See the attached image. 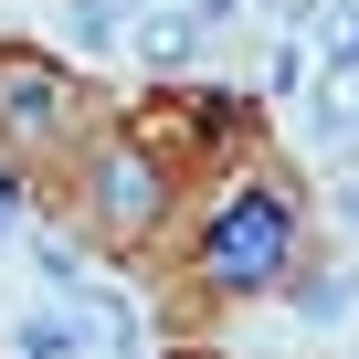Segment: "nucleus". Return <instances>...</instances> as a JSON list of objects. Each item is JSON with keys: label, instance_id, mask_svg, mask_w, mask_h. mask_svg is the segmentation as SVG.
I'll list each match as a JSON object with an SVG mask.
<instances>
[{"label": "nucleus", "instance_id": "f257e3e1", "mask_svg": "<svg viewBox=\"0 0 359 359\" xmlns=\"http://www.w3.org/2000/svg\"><path fill=\"white\" fill-rule=\"evenodd\" d=\"M285 201L275 191H233L222 212H212V275L222 285H264V275H285Z\"/></svg>", "mask_w": 359, "mask_h": 359}, {"label": "nucleus", "instance_id": "f03ea898", "mask_svg": "<svg viewBox=\"0 0 359 359\" xmlns=\"http://www.w3.org/2000/svg\"><path fill=\"white\" fill-rule=\"evenodd\" d=\"M64 106H74V95H64V74H53L43 53H0V127L32 137V127H64Z\"/></svg>", "mask_w": 359, "mask_h": 359}, {"label": "nucleus", "instance_id": "7ed1b4c3", "mask_svg": "<svg viewBox=\"0 0 359 359\" xmlns=\"http://www.w3.org/2000/svg\"><path fill=\"white\" fill-rule=\"evenodd\" d=\"M95 201H106V222H158V169L137 158V148H106V169H95Z\"/></svg>", "mask_w": 359, "mask_h": 359}, {"label": "nucleus", "instance_id": "20e7f679", "mask_svg": "<svg viewBox=\"0 0 359 359\" xmlns=\"http://www.w3.org/2000/svg\"><path fill=\"white\" fill-rule=\"evenodd\" d=\"M317 85H359V0H317Z\"/></svg>", "mask_w": 359, "mask_h": 359}, {"label": "nucleus", "instance_id": "39448f33", "mask_svg": "<svg viewBox=\"0 0 359 359\" xmlns=\"http://www.w3.org/2000/svg\"><path fill=\"white\" fill-rule=\"evenodd\" d=\"M137 53H148V64H191V53H201V22L180 11V0H148V22H137Z\"/></svg>", "mask_w": 359, "mask_h": 359}, {"label": "nucleus", "instance_id": "423d86ee", "mask_svg": "<svg viewBox=\"0 0 359 359\" xmlns=\"http://www.w3.org/2000/svg\"><path fill=\"white\" fill-rule=\"evenodd\" d=\"M11 348H22V359H85V317H22Z\"/></svg>", "mask_w": 359, "mask_h": 359}, {"label": "nucleus", "instance_id": "0eeeda50", "mask_svg": "<svg viewBox=\"0 0 359 359\" xmlns=\"http://www.w3.org/2000/svg\"><path fill=\"white\" fill-rule=\"evenodd\" d=\"M64 32H74V53H116V43H127L116 0H64Z\"/></svg>", "mask_w": 359, "mask_h": 359}, {"label": "nucleus", "instance_id": "6e6552de", "mask_svg": "<svg viewBox=\"0 0 359 359\" xmlns=\"http://www.w3.org/2000/svg\"><path fill=\"white\" fill-rule=\"evenodd\" d=\"M338 306H348V285H338V275H327V285H296V317H338Z\"/></svg>", "mask_w": 359, "mask_h": 359}, {"label": "nucleus", "instance_id": "1a4fd4ad", "mask_svg": "<svg viewBox=\"0 0 359 359\" xmlns=\"http://www.w3.org/2000/svg\"><path fill=\"white\" fill-rule=\"evenodd\" d=\"M180 11H191L201 32H222V22H243V0H180Z\"/></svg>", "mask_w": 359, "mask_h": 359}, {"label": "nucleus", "instance_id": "9d476101", "mask_svg": "<svg viewBox=\"0 0 359 359\" xmlns=\"http://www.w3.org/2000/svg\"><path fill=\"white\" fill-rule=\"evenodd\" d=\"M243 11H275V22H317V0H243Z\"/></svg>", "mask_w": 359, "mask_h": 359}, {"label": "nucleus", "instance_id": "9b49d317", "mask_svg": "<svg viewBox=\"0 0 359 359\" xmlns=\"http://www.w3.org/2000/svg\"><path fill=\"white\" fill-rule=\"evenodd\" d=\"M11 222H22V201H11V180H0V233H11Z\"/></svg>", "mask_w": 359, "mask_h": 359}, {"label": "nucleus", "instance_id": "f8f14e48", "mask_svg": "<svg viewBox=\"0 0 359 359\" xmlns=\"http://www.w3.org/2000/svg\"><path fill=\"white\" fill-rule=\"evenodd\" d=\"M338 222H359V180H348V191H338Z\"/></svg>", "mask_w": 359, "mask_h": 359}, {"label": "nucleus", "instance_id": "ddd939ff", "mask_svg": "<svg viewBox=\"0 0 359 359\" xmlns=\"http://www.w3.org/2000/svg\"><path fill=\"white\" fill-rule=\"evenodd\" d=\"M348 148H359V127H348Z\"/></svg>", "mask_w": 359, "mask_h": 359}]
</instances>
